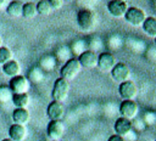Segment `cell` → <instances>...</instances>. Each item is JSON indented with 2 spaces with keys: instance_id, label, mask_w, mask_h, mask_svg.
I'll return each instance as SVG.
<instances>
[{
  "instance_id": "83f0119b",
  "label": "cell",
  "mask_w": 156,
  "mask_h": 141,
  "mask_svg": "<svg viewBox=\"0 0 156 141\" xmlns=\"http://www.w3.org/2000/svg\"><path fill=\"white\" fill-rule=\"evenodd\" d=\"M4 5H5V1H4V0H0V9H1Z\"/></svg>"
},
{
  "instance_id": "8fae6325",
  "label": "cell",
  "mask_w": 156,
  "mask_h": 141,
  "mask_svg": "<svg viewBox=\"0 0 156 141\" xmlns=\"http://www.w3.org/2000/svg\"><path fill=\"white\" fill-rule=\"evenodd\" d=\"M128 7H129L128 4L122 0H112V1H108V4H107V11L115 18L124 17Z\"/></svg>"
},
{
  "instance_id": "cb8c5ba5",
  "label": "cell",
  "mask_w": 156,
  "mask_h": 141,
  "mask_svg": "<svg viewBox=\"0 0 156 141\" xmlns=\"http://www.w3.org/2000/svg\"><path fill=\"white\" fill-rule=\"evenodd\" d=\"M11 60H12V51L6 46H1L0 47V64L4 66Z\"/></svg>"
},
{
  "instance_id": "9a60e30c",
  "label": "cell",
  "mask_w": 156,
  "mask_h": 141,
  "mask_svg": "<svg viewBox=\"0 0 156 141\" xmlns=\"http://www.w3.org/2000/svg\"><path fill=\"white\" fill-rule=\"evenodd\" d=\"M9 137L13 141H23L27 137V129L23 125L12 124L9 128Z\"/></svg>"
},
{
  "instance_id": "7c38bea8",
  "label": "cell",
  "mask_w": 156,
  "mask_h": 141,
  "mask_svg": "<svg viewBox=\"0 0 156 141\" xmlns=\"http://www.w3.org/2000/svg\"><path fill=\"white\" fill-rule=\"evenodd\" d=\"M116 64L115 56L110 52H101L98 56V68L102 72H111Z\"/></svg>"
},
{
  "instance_id": "d6986e66",
  "label": "cell",
  "mask_w": 156,
  "mask_h": 141,
  "mask_svg": "<svg viewBox=\"0 0 156 141\" xmlns=\"http://www.w3.org/2000/svg\"><path fill=\"white\" fill-rule=\"evenodd\" d=\"M141 27H143V30L147 35L156 36V17H152V16L146 17L144 23L141 24Z\"/></svg>"
},
{
  "instance_id": "6da1fadb",
  "label": "cell",
  "mask_w": 156,
  "mask_h": 141,
  "mask_svg": "<svg viewBox=\"0 0 156 141\" xmlns=\"http://www.w3.org/2000/svg\"><path fill=\"white\" fill-rule=\"evenodd\" d=\"M77 23L78 27L83 32H90L96 23V16L95 13L89 9H82L77 13Z\"/></svg>"
},
{
  "instance_id": "4dcf8cb0",
  "label": "cell",
  "mask_w": 156,
  "mask_h": 141,
  "mask_svg": "<svg viewBox=\"0 0 156 141\" xmlns=\"http://www.w3.org/2000/svg\"><path fill=\"white\" fill-rule=\"evenodd\" d=\"M155 44H156V36H155Z\"/></svg>"
},
{
  "instance_id": "5b68a950",
  "label": "cell",
  "mask_w": 156,
  "mask_h": 141,
  "mask_svg": "<svg viewBox=\"0 0 156 141\" xmlns=\"http://www.w3.org/2000/svg\"><path fill=\"white\" fill-rule=\"evenodd\" d=\"M145 18H146V15H145L144 10H141V9H139V7H135V6L128 7V10H127V12H126V15H124V19H126L129 24H132V26H134V27L141 26V24L144 23Z\"/></svg>"
},
{
  "instance_id": "ac0fdd59",
  "label": "cell",
  "mask_w": 156,
  "mask_h": 141,
  "mask_svg": "<svg viewBox=\"0 0 156 141\" xmlns=\"http://www.w3.org/2000/svg\"><path fill=\"white\" fill-rule=\"evenodd\" d=\"M22 9H23V2L20 0H13L7 5L6 13L10 17H20L22 16Z\"/></svg>"
},
{
  "instance_id": "4fadbf2b",
  "label": "cell",
  "mask_w": 156,
  "mask_h": 141,
  "mask_svg": "<svg viewBox=\"0 0 156 141\" xmlns=\"http://www.w3.org/2000/svg\"><path fill=\"white\" fill-rule=\"evenodd\" d=\"M46 113L50 120H61L65 115V106L61 102L51 101L46 108Z\"/></svg>"
},
{
  "instance_id": "3957f363",
  "label": "cell",
  "mask_w": 156,
  "mask_h": 141,
  "mask_svg": "<svg viewBox=\"0 0 156 141\" xmlns=\"http://www.w3.org/2000/svg\"><path fill=\"white\" fill-rule=\"evenodd\" d=\"M82 67L78 62L77 58H69L62 67H61V70H60V74H61V78L66 79V80H72L74 79L79 72H80Z\"/></svg>"
},
{
  "instance_id": "277c9868",
  "label": "cell",
  "mask_w": 156,
  "mask_h": 141,
  "mask_svg": "<svg viewBox=\"0 0 156 141\" xmlns=\"http://www.w3.org/2000/svg\"><path fill=\"white\" fill-rule=\"evenodd\" d=\"M9 88L11 89V91L15 94H27L29 88H30V83L28 80L27 77L24 75H17L10 79L9 83Z\"/></svg>"
},
{
  "instance_id": "5bb4252c",
  "label": "cell",
  "mask_w": 156,
  "mask_h": 141,
  "mask_svg": "<svg viewBox=\"0 0 156 141\" xmlns=\"http://www.w3.org/2000/svg\"><path fill=\"white\" fill-rule=\"evenodd\" d=\"M115 132L122 137L127 136L132 131V120L126 119V118H118L115 123Z\"/></svg>"
},
{
  "instance_id": "e0dca14e",
  "label": "cell",
  "mask_w": 156,
  "mask_h": 141,
  "mask_svg": "<svg viewBox=\"0 0 156 141\" xmlns=\"http://www.w3.org/2000/svg\"><path fill=\"white\" fill-rule=\"evenodd\" d=\"M2 72H4L5 75L13 78V77L20 75V73H21V66H20V63L17 61L11 60L10 62H7V63H5L2 66Z\"/></svg>"
},
{
  "instance_id": "484cf974",
  "label": "cell",
  "mask_w": 156,
  "mask_h": 141,
  "mask_svg": "<svg viewBox=\"0 0 156 141\" xmlns=\"http://www.w3.org/2000/svg\"><path fill=\"white\" fill-rule=\"evenodd\" d=\"M49 2H50V6L52 10H60L63 5V2L61 0H49Z\"/></svg>"
},
{
  "instance_id": "7402d4cb",
  "label": "cell",
  "mask_w": 156,
  "mask_h": 141,
  "mask_svg": "<svg viewBox=\"0 0 156 141\" xmlns=\"http://www.w3.org/2000/svg\"><path fill=\"white\" fill-rule=\"evenodd\" d=\"M35 7H37V13H39L40 16H49L52 11L49 0H39L35 4Z\"/></svg>"
},
{
  "instance_id": "7a4b0ae2",
  "label": "cell",
  "mask_w": 156,
  "mask_h": 141,
  "mask_svg": "<svg viewBox=\"0 0 156 141\" xmlns=\"http://www.w3.org/2000/svg\"><path fill=\"white\" fill-rule=\"evenodd\" d=\"M69 94V81L63 79V78H57L54 83L52 86V91H51V96H52V101H57V102H63Z\"/></svg>"
},
{
  "instance_id": "9c48e42d",
  "label": "cell",
  "mask_w": 156,
  "mask_h": 141,
  "mask_svg": "<svg viewBox=\"0 0 156 141\" xmlns=\"http://www.w3.org/2000/svg\"><path fill=\"white\" fill-rule=\"evenodd\" d=\"M118 94L122 100H134V97L138 95V86L133 80H127L119 84Z\"/></svg>"
},
{
  "instance_id": "f1b7e54d",
  "label": "cell",
  "mask_w": 156,
  "mask_h": 141,
  "mask_svg": "<svg viewBox=\"0 0 156 141\" xmlns=\"http://www.w3.org/2000/svg\"><path fill=\"white\" fill-rule=\"evenodd\" d=\"M1 141H13V140H11L10 137H7V139H4V140H1Z\"/></svg>"
},
{
  "instance_id": "30bf717a",
  "label": "cell",
  "mask_w": 156,
  "mask_h": 141,
  "mask_svg": "<svg viewBox=\"0 0 156 141\" xmlns=\"http://www.w3.org/2000/svg\"><path fill=\"white\" fill-rule=\"evenodd\" d=\"M77 60H78L82 68L91 69V68H95L98 66V55L91 50L82 51Z\"/></svg>"
},
{
  "instance_id": "4316f807",
  "label": "cell",
  "mask_w": 156,
  "mask_h": 141,
  "mask_svg": "<svg viewBox=\"0 0 156 141\" xmlns=\"http://www.w3.org/2000/svg\"><path fill=\"white\" fill-rule=\"evenodd\" d=\"M107 141H124V137H122V136H119V135H117V134H113V135H111V136L108 137Z\"/></svg>"
},
{
  "instance_id": "52a82bcc",
  "label": "cell",
  "mask_w": 156,
  "mask_h": 141,
  "mask_svg": "<svg viewBox=\"0 0 156 141\" xmlns=\"http://www.w3.org/2000/svg\"><path fill=\"white\" fill-rule=\"evenodd\" d=\"M111 77L117 83H124L127 80H129L130 77V69L129 67L124 63V62H118L115 64V67L111 70Z\"/></svg>"
},
{
  "instance_id": "d4e9b609",
  "label": "cell",
  "mask_w": 156,
  "mask_h": 141,
  "mask_svg": "<svg viewBox=\"0 0 156 141\" xmlns=\"http://www.w3.org/2000/svg\"><path fill=\"white\" fill-rule=\"evenodd\" d=\"M55 63H56V61H55V58L52 57V56H44L41 60H40V67L41 68H44V69H46V70H50V69H52L54 67H55Z\"/></svg>"
},
{
  "instance_id": "603a6c76",
  "label": "cell",
  "mask_w": 156,
  "mask_h": 141,
  "mask_svg": "<svg viewBox=\"0 0 156 141\" xmlns=\"http://www.w3.org/2000/svg\"><path fill=\"white\" fill-rule=\"evenodd\" d=\"M13 92L9 88V85H0V103H7L12 101Z\"/></svg>"
},
{
  "instance_id": "44dd1931",
  "label": "cell",
  "mask_w": 156,
  "mask_h": 141,
  "mask_svg": "<svg viewBox=\"0 0 156 141\" xmlns=\"http://www.w3.org/2000/svg\"><path fill=\"white\" fill-rule=\"evenodd\" d=\"M37 15V7L35 4L32 1L28 2H23V9H22V17L26 19H30L34 18Z\"/></svg>"
},
{
  "instance_id": "1f68e13d",
  "label": "cell",
  "mask_w": 156,
  "mask_h": 141,
  "mask_svg": "<svg viewBox=\"0 0 156 141\" xmlns=\"http://www.w3.org/2000/svg\"><path fill=\"white\" fill-rule=\"evenodd\" d=\"M155 141H156V140H155Z\"/></svg>"
},
{
  "instance_id": "2e32d148",
  "label": "cell",
  "mask_w": 156,
  "mask_h": 141,
  "mask_svg": "<svg viewBox=\"0 0 156 141\" xmlns=\"http://www.w3.org/2000/svg\"><path fill=\"white\" fill-rule=\"evenodd\" d=\"M29 119H30V114L26 108H15L13 109V112H12L13 124L26 126V124L29 122Z\"/></svg>"
},
{
  "instance_id": "ba28073f",
  "label": "cell",
  "mask_w": 156,
  "mask_h": 141,
  "mask_svg": "<svg viewBox=\"0 0 156 141\" xmlns=\"http://www.w3.org/2000/svg\"><path fill=\"white\" fill-rule=\"evenodd\" d=\"M65 132V124L62 120H50L46 128V135L51 141H60Z\"/></svg>"
},
{
  "instance_id": "f546056e",
  "label": "cell",
  "mask_w": 156,
  "mask_h": 141,
  "mask_svg": "<svg viewBox=\"0 0 156 141\" xmlns=\"http://www.w3.org/2000/svg\"><path fill=\"white\" fill-rule=\"evenodd\" d=\"M2 46V39H1V36H0V47Z\"/></svg>"
},
{
  "instance_id": "8992f818",
  "label": "cell",
  "mask_w": 156,
  "mask_h": 141,
  "mask_svg": "<svg viewBox=\"0 0 156 141\" xmlns=\"http://www.w3.org/2000/svg\"><path fill=\"white\" fill-rule=\"evenodd\" d=\"M138 112H139V106L134 100H122L119 105V113L122 118L130 120L136 117Z\"/></svg>"
},
{
  "instance_id": "ffe728a7",
  "label": "cell",
  "mask_w": 156,
  "mask_h": 141,
  "mask_svg": "<svg viewBox=\"0 0 156 141\" xmlns=\"http://www.w3.org/2000/svg\"><path fill=\"white\" fill-rule=\"evenodd\" d=\"M12 103L16 108H26L29 103L28 94H15L12 96Z\"/></svg>"
}]
</instances>
